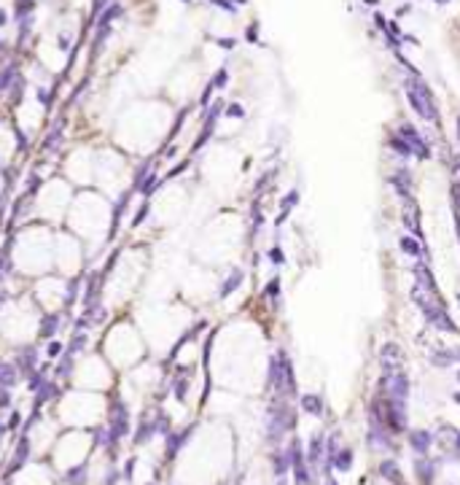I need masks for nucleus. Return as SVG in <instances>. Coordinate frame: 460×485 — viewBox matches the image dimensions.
Segmentation results:
<instances>
[{"instance_id": "f257e3e1", "label": "nucleus", "mask_w": 460, "mask_h": 485, "mask_svg": "<svg viewBox=\"0 0 460 485\" xmlns=\"http://www.w3.org/2000/svg\"><path fill=\"white\" fill-rule=\"evenodd\" d=\"M404 89H407V100L409 105L415 108V113H420L425 122H436V100H433V92L420 81L417 76H412L404 81Z\"/></svg>"}, {"instance_id": "f03ea898", "label": "nucleus", "mask_w": 460, "mask_h": 485, "mask_svg": "<svg viewBox=\"0 0 460 485\" xmlns=\"http://www.w3.org/2000/svg\"><path fill=\"white\" fill-rule=\"evenodd\" d=\"M385 410H388V423H391L393 432H404V429H407V402L388 399Z\"/></svg>"}, {"instance_id": "7ed1b4c3", "label": "nucleus", "mask_w": 460, "mask_h": 485, "mask_svg": "<svg viewBox=\"0 0 460 485\" xmlns=\"http://www.w3.org/2000/svg\"><path fill=\"white\" fill-rule=\"evenodd\" d=\"M399 132H401V138H404V140H407V143L412 146V151H415V156H417V159H428V156H431V148L425 146V140L417 135V130L412 127V124H401V127H399Z\"/></svg>"}, {"instance_id": "20e7f679", "label": "nucleus", "mask_w": 460, "mask_h": 485, "mask_svg": "<svg viewBox=\"0 0 460 485\" xmlns=\"http://www.w3.org/2000/svg\"><path fill=\"white\" fill-rule=\"evenodd\" d=\"M404 226H407L412 234H417V237L423 240V229H420V208H417L415 197L404 200Z\"/></svg>"}, {"instance_id": "39448f33", "label": "nucleus", "mask_w": 460, "mask_h": 485, "mask_svg": "<svg viewBox=\"0 0 460 485\" xmlns=\"http://www.w3.org/2000/svg\"><path fill=\"white\" fill-rule=\"evenodd\" d=\"M379 364H382V370H385V372L401 370V348L396 345V342H388V345L379 350Z\"/></svg>"}, {"instance_id": "423d86ee", "label": "nucleus", "mask_w": 460, "mask_h": 485, "mask_svg": "<svg viewBox=\"0 0 460 485\" xmlns=\"http://www.w3.org/2000/svg\"><path fill=\"white\" fill-rule=\"evenodd\" d=\"M415 278H417V286H423L428 294L439 296V286H436V278H433V272L428 270V262H425V259L415 264Z\"/></svg>"}, {"instance_id": "0eeeda50", "label": "nucleus", "mask_w": 460, "mask_h": 485, "mask_svg": "<svg viewBox=\"0 0 460 485\" xmlns=\"http://www.w3.org/2000/svg\"><path fill=\"white\" fill-rule=\"evenodd\" d=\"M433 445V434L425 432V429H415V432L409 434V448L417 453V456H425L428 450H431Z\"/></svg>"}, {"instance_id": "6e6552de", "label": "nucleus", "mask_w": 460, "mask_h": 485, "mask_svg": "<svg viewBox=\"0 0 460 485\" xmlns=\"http://www.w3.org/2000/svg\"><path fill=\"white\" fill-rule=\"evenodd\" d=\"M415 472H417L420 480H423V485H431V482H433V474H436V464H433L431 458L420 456V458L415 461Z\"/></svg>"}, {"instance_id": "1a4fd4ad", "label": "nucleus", "mask_w": 460, "mask_h": 485, "mask_svg": "<svg viewBox=\"0 0 460 485\" xmlns=\"http://www.w3.org/2000/svg\"><path fill=\"white\" fill-rule=\"evenodd\" d=\"M379 474L385 477L388 482H393V485H401L404 482V474H401V469H399V464H396L393 458H385L379 464Z\"/></svg>"}, {"instance_id": "9d476101", "label": "nucleus", "mask_w": 460, "mask_h": 485, "mask_svg": "<svg viewBox=\"0 0 460 485\" xmlns=\"http://www.w3.org/2000/svg\"><path fill=\"white\" fill-rule=\"evenodd\" d=\"M331 469H337V472H350V469H353V450H350V448H342L337 456H334Z\"/></svg>"}, {"instance_id": "9b49d317", "label": "nucleus", "mask_w": 460, "mask_h": 485, "mask_svg": "<svg viewBox=\"0 0 460 485\" xmlns=\"http://www.w3.org/2000/svg\"><path fill=\"white\" fill-rule=\"evenodd\" d=\"M301 407L307 415H315V418H321L323 415V399L318 396V394H307L301 399Z\"/></svg>"}, {"instance_id": "f8f14e48", "label": "nucleus", "mask_w": 460, "mask_h": 485, "mask_svg": "<svg viewBox=\"0 0 460 485\" xmlns=\"http://www.w3.org/2000/svg\"><path fill=\"white\" fill-rule=\"evenodd\" d=\"M307 461L313 464V469L323 461V437L315 434L313 440H310V450H307Z\"/></svg>"}, {"instance_id": "ddd939ff", "label": "nucleus", "mask_w": 460, "mask_h": 485, "mask_svg": "<svg viewBox=\"0 0 460 485\" xmlns=\"http://www.w3.org/2000/svg\"><path fill=\"white\" fill-rule=\"evenodd\" d=\"M240 283H243V270L235 267V270L229 272V278L223 280V286H221V291H218V296H221V299H223V296H229V294L235 291V288H237Z\"/></svg>"}, {"instance_id": "4468645a", "label": "nucleus", "mask_w": 460, "mask_h": 485, "mask_svg": "<svg viewBox=\"0 0 460 485\" xmlns=\"http://www.w3.org/2000/svg\"><path fill=\"white\" fill-rule=\"evenodd\" d=\"M388 146H391V148H393V151L399 154V156H415V151H412V146H409V143H407V140H404L401 135H393L391 140H388Z\"/></svg>"}, {"instance_id": "2eb2a0df", "label": "nucleus", "mask_w": 460, "mask_h": 485, "mask_svg": "<svg viewBox=\"0 0 460 485\" xmlns=\"http://www.w3.org/2000/svg\"><path fill=\"white\" fill-rule=\"evenodd\" d=\"M399 248L404 254H409V256H420V254H423V242H417L415 237H409V234L399 240Z\"/></svg>"}, {"instance_id": "dca6fc26", "label": "nucleus", "mask_w": 460, "mask_h": 485, "mask_svg": "<svg viewBox=\"0 0 460 485\" xmlns=\"http://www.w3.org/2000/svg\"><path fill=\"white\" fill-rule=\"evenodd\" d=\"M431 364H433V367H449V364H455V350H433V353H431Z\"/></svg>"}, {"instance_id": "f3484780", "label": "nucleus", "mask_w": 460, "mask_h": 485, "mask_svg": "<svg viewBox=\"0 0 460 485\" xmlns=\"http://www.w3.org/2000/svg\"><path fill=\"white\" fill-rule=\"evenodd\" d=\"M14 78H17V68H3V70H0V92L9 89Z\"/></svg>"}, {"instance_id": "a211bd4d", "label": "nucleus", "mask_w": 460, "mask_h": 485, "mask_svg": "<svg viewBox=\"0 0 460 485\" xmlns=\"http://www.w3.org/2000/svg\"><path fill=\"white\" fill-rule=\"evenodd\" d=\"M296 202H299V192H288L283 200H280V208L283 210H291V208H296Z\"/></svg>"}, {"instance_id": "6ab92c4d", "label": "nucleus", "mask_w": 460, "mask_h": 485, "mask_svg": "<svg viewBox=\"0 0 460 485\" xmlns=\"http://www.w3.org/2000/svg\"><path fill=\"white\" fill-rule=\"evenodd\" d=\"M267 294L275 296V305H280V299H277V294H280V278H272L269 283H267Z\"/></svg>"}, {"instance_id": "aec40b11", "label": "nucleus", "mask_w": 460, "mask_h": 485, "mask_svg": "<svg viewBox=\"0 0 460 485\" xmlns=\"http://www.w3.org/2000/svg\"><path fill=\"white\" fill-rule=\"evenodd\" d=\"M452 208H455V213H460V184H452Z\"/></svg>"}, {"instance_id": "412c9836", "label": "nucleus", "mask_w": 460, "mask_h": 485, "mask_svg": "<svg viewBox=\"0 0 460 485\" xmlns=\"http://www.w3.org/2000/svg\"><path fill=\"white\" fill-rule=\"evenodd\" d=\"M226 116H232V119H243L245 111H243V105H229V111H226Z\"/></svg>"}, {"instance_id": "4be33fe9", "label": "nucleus", "mask_w": 460, "mask_h": 485, "mask_svg": "<svg viewBox=\"0 0 460 485\" xmlns=\"http://www.w3.org/2000/svg\"><path fill=\"white\" fill-rule=\"evenodd\" d=\"M226 78H229V76H226V70H218V76H215L210 84H213V87H223V84H226Z\"/></svg>"}, {"instance_id": "5701e85b", "label": "nucleus", "mask_w": 460, "mask_h": 485, "mask_svg": "<svg viewBox=\"0 0 460 485\" xmlns=\"http://www.w3.org/2000/svg\"><path fill=\"white\" fill-rule=\"evenodd\" d=\"M269 259L275 262V264H283V262H285V259H283V251H280V248H272V251H269Z\"/></svg>"}, {"instance_id": "b1692460", "label": "nucleus", "mask_w": 460, "mask_h": 485, "mask_svg": "<svg viewBox=\"0 0 460 485\" xmlns=\"http://www.w3.org/2000/svg\"><path fill=\"white\" fill-rule=\"evenodd\" d=\"M38 100H41L43 105H49V103H51V95H49V89H38Z\"/></svg>"}, {"instance_id": "393cba45", "label": "nucleus", "mask_w": 460, "mask_h": 485, "mask_svg": "<svg viewBox=\"0 0 460 485\" xmlns=\"http://www.w3.org/2000/svg\"><path fill=\"white\" fill-rule=\"evenodd\" d=\"M275 469H277V474L285 472V461H283V456H275Z\"/></svg>"}, {"instance_id": "a878e982", "label": "nucleus", "mask_w": 460, "mask_h": 485, "mask_svg": "<svg viewBox=\"0 0 460 485\" xmlns=\"http://www.w3.org/2000/svg\"><path fill=\"white\" fill-rule=\"evenodd\" d=\"M326 485H339V482H337V480H334V477H331V474H326Z\"/></svg>"}, {"instance_id": "bb28decb", "label": "nucleus", "mask_w": 460, "mask_h": 485, "mask_svg": "<svg viewBox=\"0 0 460 485\" xmlns=\"http://www.w3.org/2000/svg\"><path fill=\"white\" fill-rule=\"evenodd\" d=\"M455 448L460 450V432H455Z\"/></svg>"}, {"instance_id": "cd10ccee", "label": "nucleus", "mask_w": 460, "mask_h": 485, "mask_svg": "<svg viewBox=\"0 0 460 485\" xmlns=\"http://www.w3.org/2000/svg\"><path fill=\"white\" fill-rule=\"evenodd\" d=\"M452 399H455V402L460 404V394H452Z\"/></svg>"}, {"instance_id": "c85d7f7f", "label": "nucleus", "mask_w": 460, "mask_h": 485, "mask_svg": "<svg viewBox=\"0 0 460 485\" xmlns=\"http://www.w3.org/2000/svg\"><path fill=\"white\" fill-rule=\"evenodd\" d=\"M3 22H6V14H3V11H0V25H3Z\"/></svg>"}, {"instance_id": "c756f323", "label": "nucleus", "mask_w": 460, "mask_h": 485, "mask_svg": "<svg viewBox=\"0 0 460 485\" xmlns=\"http://www.w3.org/2000/svg\"><path fill=\"white\" fill-rule=\"evenodd\" d=\"M457 140H460V119H457Z\"/></svg>"}, {"instance_id": "7c9ffc66", "label": "nucleus", "mask_w": 460, "mask_h": 485, "mask_svg": "<svg viewBox=\"0 0 460 485\" xmlns=\"http://www.w3.org/2000/svg\"><path fill=\"white\" fill-rule=\"evenodd\" d=\"M436 3H449V0H436Z\"/></svg>"}, {"instance_id": "2f4dec72", "label": "nucleus", "mask_w": 460, "mask_h": 485, "mask_svg": "<svg viewBox=\"0 0 460 485\" xmlns=\"http://www.w3.org/2000/svg\"><path fill=\"white\" fill-rule=\"evenodd\" d=\"M457 302H460V294H457Z\"/></svg>"}, {"instance_id": "473e14b6", "label": "nucleus", "mask_w": 460, "mask_h": 485, "mask_svg": "<svg viewBox=\"0 0 460 485\" xmlns=\"http://www.w3.org/2000/svg\"><path fill=\"white\" fill-rule=\"evenodd\" d=\"M457 380H460V372H457Z\"/></svg>"}, {"instance_id": "72a5a7b5", "label": "nucleus", "mask_w": 460, "mask_h": 485, "mask_svg": "<svg viewBox=\"0 0 460 485\" xmlns=\"http://www.w3.org/2000/svg\"><path fill=\"white\" fill-rule=\"evenodd\" d=\"M401 485H404V482H401Z\"/></svg>"}]
</instances>
